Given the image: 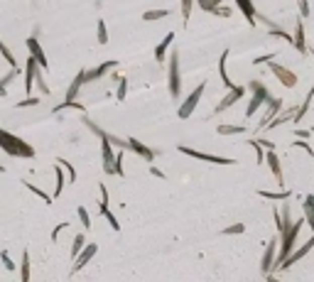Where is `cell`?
Wrapping results in <instances>:
<instances>
[{
    "mask_svg": "<svg viewBox=\"0 0 314 282\" xmlns=\"http://www.w3.org/2000/svg\"><path fill=\"white\" fill-rule=\"evenodd\" d=\"M295 148H302V150H307L309 155H312V148H309V145H307V143H304L302 137H299V140H295Z\"/></svg>",
    "mask_w": 314,
    "mask_h": 282,
    "instance_id": "55",
    "label": "cell"
},
{
    "mask_svg": "<svg viewBox=\"0 0 314 282\" xmlns=\"http://www.w3.org/2000/svg\"><path fill=\"white\" fill-rule=\"evenodd\" d=\"M162 18H169V10H167V8H160V10H148V13L143 15L145 22H155V20H162Z\"/></svg>",
    "mask_w": 314,
    "mask_h": 282,
    "instance_id": "31",
    "label": "cell"
},
{
    "mask_svg": "<svg viewBox=\"0 0 314 282\" xmlns=\"http://www.w3.org/2000/svg\"><path fill=\"white\" fill-rule=\"evenodd\" d=\"M270 35H273V37H282L285 42H292V39H295V37H290L285 30H280V27H270Z\"/></svg>",
    "mask_w": 314,
    "mask_h": 282,
    "instance_id": "47",
    "label": "cell"
},
{
    "mask_svg": "<svg viewBox=\"0 0 314 282\" xmlns=\"http://www.w3.org/2000/svg\"><path fill=\"white\" fill-rule=\"evenodd\" d=\"M216 132H219V135H243L245 128H243V125H226V123H223V125L216 128Z\"/></svg>",
    "mask_w": 314,
    "mask_h": 282,
    "instance_id": "32",
    "label": "cell"
},
{
    "mask_svg": "<svg viewBox=\"0 0 314 282\" xmlns=\"http://www.w3.org/2000/svg\"><path fill=\"white\" fill-rule=\"evenodd\" d=\"M312 248H314V236L309 238V241H304V245H299L297 250H292V253L287 255V260L282 263V270H287V267H292L297 260H302V258H304V255H307V253H309Z\"/></svg>",
    "mask_w": 314,
    "mask_h": 282,
    "instance_id": "14",
    "label": "cell"
},
{
    "mask_svg": "<svg viewBox=\"0 0 314 282\" xmlns=\"http://www.w3.org/2000/svg\"><path fill=\"white\" fill-rule=\"evenodd\" d=\"M20 280L30 282V250H22V270H20Z\"/></svg>",
    "mask_w": 314,
    "mask_h": 282,
    "instance_id": "27",
    "label": "cell"
},
{
    "mask_svg": "<svg viewBox=\"0 0 314 282\" xmlns=\"http://www.w3.org/2000/svg\"><path fill=\"white\" fill-rule=\"evenodd\" d=\"M84 245H86V236H84V233H76V236H74V245H72V258H76V255L84 250Z\"/></svg>",
    "mask_w": 314,
    "mask_h": 282,
    "instance_id": "34",
    "label": "cell"
},
{
    "mask_svg": "<svg viewBox=\"0 0 314 282\" xmlns=\"http://www.w3.org/2000/svg\"><path fill=\"white\" fill-rule=\"evenodd\" d=\"M236 8H238L240 13L245 15V20H248V25H250V27H256V25H258V10L253 8V0H236Z\"/></svg>",
    "mask_w": 314,
    "mask_h": 282,
    "instance_id": "17",
    "label": "cell"
},
{
    "mask_svg": "<svg viewBox=\"0 0 314 282\" xmlns=\"http://www.w3.org/2000/svg\"><path fill=\"white\" fill-rule=\"evenodd\" d=\"M96 253H98V245H96V243L84 245V250H81V253H79V255L74 258V265H72V275H74V272H79V270H81L84 265L89 263V260H91Z\"/></svg>",
    "mask_w": 314,
    "mask_h": 282,
    "instance_id": "12",
    "label": "cell"
},
{
    "mask_svg": "<svg viewBox=\"0 0 314 282\" xmlns=\"http://www.w3.org/2000/svg\"><path fill=\"white\" fill-rule=\"evenodd\" d=\"M101 140V157H103V172L115 174V155H113V143L106 137V132L98 137Z\"/></svg>",
    "mask_w": 314,
    "mask_h": 282,
    "instance_id": "7",
    "label": "cell"
},
{
    "mask_svg": "<svg viewBox=\"0 0 314 282\" xmlns=\"http://www.w3.org/2000/svg\"><path fill=\"white\" fill-rule=\"evenodd\" d=\"M39 98H35V96H30V98H25V101H20L18 108H30V106H37Z\"/></svg>",
    "mask_w": 314,
    "mask_h": 282,
    "instance_id": "51",
    "label": "cell"
},
{
    "mask_svg": "<svg viewBox=\"0 0 314 282\" xmlns=\"http://www.w3.org/2000/svg\"><path fill=\"white\" fill-rule=\"evenodd\" d=\"M248 89H250V101H248V108H245V118H250V115H256V111L258 108H263L265 103H270L273 101V96H270V91H268V86L263 84V81H250L248 84Z\"/></svg>",
    "mask_w": 314,
    "mask_h": 282,
    "instance_id": "3",
    "label": "cell"
},
{
    "mask_svg": "<svg viewBox=\"0 0 314 282\" xmlns=\"http://www.w3.org/2000/svg\"><path fill=\"white\" fill-rule=\"evenodd\" d=\"M221 3H223V0H197V5L202 8L204 13H214V10H216Z\"/></svg>",
    "mask_w": 314,
    "mask_h": 282,
    "instance_id": "36",
    "label": "cell"
},
{
    "mask_svg": "<svg viewBox=\"0 0 314 282\" xmlns=\"http://www.w3.org/2000/svg\"><path fill=\"white\" fill-rule=\"evenodd\" d=\"M98 211H101V214H103V216L108 219V224H111L113 231H120V224H118V219L113 216V211L108 208V204H98Z\"/></svg>",
    "mask_w": 314,
    "mask_h": 282,
    "instance_id": "28",
    "label": "cell"
},
{
    "mask_svg": "<svg viewBox=\"0 0 314 282\" xmlns=\"http://www.w3.org/2000/svg\"><path fill=\"white\" fill-rule=\"evenodd\" d=\"M275 56H277L275 52H273V54H265V56H256V64H270Z\"/></svg>",
    "mask_w": 314,
    "mask_h": 282,
    "instance_id": "53",
    "label": "cell"
},
{
    "mask_svg": "<svg viewBox=\"0 0 314 282\" xmlns=\"http://www.w3.org/2000/svg\"><path fill=\"white\" fill-rule=\"evenodd\" d=\"M304 224H307V219H304V214H302V219L290 226V231H287V233H282V236H280V245H277V258H275V265H273V272L282 270V263H285V260H287V255L295 250L297 236H299V231H302V226H304ZM273 272H270V275H273Z\"/></svg>",
    "mask_w": 314,
    "mask_h": 282,
    "instance_id": "2",
    "label": "cell"
},
{
    "mask_svg": "<svg viewBox=\"0 0 314 282\" xmlns=\"http://www.w3.org/2000/svg\"><path fill=\"white\" fill-rule=\"evenodd\" d=\"M54 174H56V184H54V196H59L64 191V167L56 162L54 165Z\"/></svg>",
    "mask_w": 314,
    "mask_h": 282,
    "instance_id": "30",
    "label": "cell"
},
{
    "mask_svg": "<svg viewBox=\"0 0 314 282\" xmlns=\"http://www.w3.org/2000/svg\"><path fill=\"white\" fill-rule=\"evenodd\" d=\"M270 72L275 74V79L285 86V89H292V86H297V74L295 72H290L287 66H282V64H277L275 59L270 61Z\"/></svg>",
    "mask_w": 314,
    "mask_h": 282,
    "instance_id": "8",
    "label": "cell"
},
{
    "mask_svg": "<svg viewBox=\"0 0 314 282\" xmlns=\"http://www.w3.org/2000/svg\"><path fill=\"white\" fill-rule=\"evenodd\" d=\"M211 15H219V18H231V8H223V3L211 13Z\"/></svg>",
    "mask_w": 314,
    "mask_h": 282,
    "instance_id": "52",
    "label": "cell"
},
{
    "mask_svg": "<svg viewBox=\"0 0 314 282\" xmlns=\"http://www.w3.org/2000/svg\"><path fill=\"white\" fill-rule=\"evenodd\" d=\"M98 44H108V25H106V20H98Z\"/></svg>",
    "mask_w": 314,
    "mask_h": 282,
    "instance_id": "35",
    "label": "cell"
},
{
    "mask_svg": "<svg viewBox=\"0 0 314 282\" xmlns=\"http://www.w3.org/2000/svg\"><path fill=\"white\" fill-rule=\"evenodd\" d=\"M312 101H314V86H312V89H309V94H307V98H304V103H302V106L297 108L295 118H292L295 123H299V120H302V118L307 115V111H309V106H312Z\"/></svg>",
    "mask_w": 314,
    "mask_h": 282,
    "instance_id": "24",
    "label": "cell"
},
{
    "mask_svg": "<svg viewBox=\"0 0 314 282\" xmlns=\"http://www.w3.org/2000/svg\"><path fill=\"white\" fill-rule=\"evenodd\" d=\"M297 137H304V140H307V137H309V132H307V130H297Z\"/></svg>",
    "mask_w": 314,
    "mask_h": 282,
    "instance_id": "59",
    "label": "cell"
},
{
    "mask_svg": "<svg viewBox=\"0 0 314 282\" xmlns=\"http://www.w3.org/2000/svg\"><path fill=\"white\" fill-rule=\"evenodd\" d=\"M243 231H245V224H233V226H228V228H223V236H238Z\"/></svg>",
    "mask_w": 314,
    "mask_h": 282,
    "instance_id": "44",
    "label": "cell"
},
{
    "mask_svg": "<svg viewBox=\"0 0 314 282\" xmlns=\"http://www.w3.org/2000/svg\"><path fill=\"white\" fill-rule=\"evenodd\" d=\"M84 84H86V69H81V72L74 76V81H72V86H69V91H67V101H76V96H79Z\"/></svg>",
    "mask_w": 314,
    "mask_h": 282,
    "instance_id": "21",
    "label": "cell"
},
{
    "mask_svg": "<svg viewBox=\"0 0 314 282\" xmlns=\"http://www.w3.org/2000/svg\"><path fill=\"white\" fill-rule=\"evenodd\" d=\"M248 145H253V148H256V162H258V165H263V162H265V152H263V145H260L258 140H250Z\"/></svg>",
    "mask_w": 314,
    "mask_h": 282,
    "instance_id": "43",
    "label": "cell"
},
{
    "mask_svg": "<svg viewBox=\"0 0 314 282\" xmlns=\"http://www.w3.org/2000/svg\"><path fill=\"white\" fill-rule=\"evenodd\" d=\"M297 5H299V15H302V18H309V13H312V10H309V0H297Z\"/></svg>",
    "mask_w": 314,
    "mask_h": 282,
    "instance_id": "48",
    "label": "cell"
},
{
    "mask_svg": "<svg viewBox=\"0 0 314 282\" xmlns=\"http://www.w3.org/2000/svg\"><path fill=\"white\" fill-rule=\"evenodd\" d=\"M0 150L10 157H20V160H32L35 157V148L30 143H25L22 137L13 135L5 128H0Z\"/></svg>",
    "mask_w": 314,
    "mask_h": 282,
    "instance_id": "1",
    "label": "cell"
},
{
    "mask_svg": "<svg viewBox=\"0 0 314 282\" xmlns=\"http://www.w3.org/2000/svg\"><path fill=\"white\" fill-rule=\"evenodd\" d=\"M258 196L270 199V201H287V199H290V191H268V189H260Z\"/></svg>",
    "mask_w": 314,
    "mask_h": 282,
    "instance_id": "25",
    "label": "cell"
},
{
    "mask_svg": "<svg viewBox=\"0 0 314 282\" xmlns=\"http://www.w3.org/2000/svg\"><path fill=\"white\" fill-rule=\"evenodd\" d=\"M27 52L37 59L39 69H49V61H47V54H44V49H42V44L37 42V37H27Z\"/></svg>",
    "mask_w": 314,
    "mask_h": 282,
    "instance_id": "11",
    "label": "cell"
},
{
    "mask_svg": "<svg viewBox=\"0 0 314 282\" xmlns=\"http://www.w3.org/2000/svg\"><path fill=\"white\" fill-rule=\"evenodd\" d=\"M0 172H5V167H3V165H0Z\"/></svg>",
    "mask_w": 314,
    "mask_h": 282,
    "instance_id": "61",
    "label": "cell"
},
{
    "mask_svg": "<svg viewBox=\"0 0 314 282\" xmlns=\"http://www.w3.org/2000/svg\"><path fill=\"white\" fill-rule=\"evenodd\" d=\"M304 199H307V201H309V204H314V194H307V196H304Z\"/></svg>",
    "mask_w": 314,
    "mask_h": 282,
    "instance_id": "60",
    "label": "cell"
},
{
    "mask_svg": "<svg viewBox=\"0 0 314 282\" xmlns=\"http://www.w3.org/2000/svg\"><path fill=\"white\" fill-rule=\"evenodd\" d=\"M265 162H268V167L273 172V177H275L277 184H285V174H282V165H280V157L275 155V150H270L265 155Z\"/></svg>",
    "mask_w": 314,
    "mask_h": 282,
    "instance_id": "16",
    "label": "cell"
},
{
    "mask_svg": "<svg viewBox=\"0 0 314 282\" xmlns=\"http://www.w3.org/2000/svg\"><path fill=\"white\" fill-rule=\"evenodd\" d=\"M22 184H25V187H27V189H30L32 194H37V196H39V199H42V201H44V204H52V201H54V196H49V194H47L44 189H39L37 184H30L27 179H22Z\"/></svg>",
    "mask_w": 314,
    "mask_h": 282,
    "instance_id": "26",
    "label": "cell"
},
{
    "mask_svg": "<svg viewBox=\"0 0 314 282\" xmlns=\"http://www.w3.org/2000/svg\"><path fill=\"white\" fill-rule=\"evenodd\" d=\"M0 54L5 56V61L10 64V69H18V59H15V54L10 52V47H8V44H5L3 39H0Z\"/></svg>",
    "mask_w": 314,
    "mask_h": 282,
    "instance_id": "29",
    "label": "cell"
},
{
    "mask_svg": "<svg viewBox=\"0 0 314 282\" xmlns=\"http://www.w3.org/2000/svg\"><path fill=\"white\" fill-rule=\"evenodd\" d=\"M61 108H76V111L86 113V106H81V103H76V101H64L61 106H54V113H59Z\"/></svg>",
    "mask_w": 314,
    "mask_h": 282,
    "instance_id": "40",
    "label": "cell"
},
{
    "mask_svg": "<svg viewBox=\"0 0 314 282\" xmlns=\"http://www.w3.org/2000/svg\"><path fill=\"white\" fill-rule=\"evenodd\" d=\"M37 59L32 54H27V64H25V91H27V96H30V91L35 89V76H37Z\"/></svg>",
    "mask_w": 314,
    "mask_h": 282,
    "instance_id": "13",
    "label": "cell"
},
{
    "mask_svg": "<svg viewBox=\"0 0 314 282\" xmlns=\"http://www.w3.org/2000/svg\"><path fill=\"white\" fill-rule=\"evenodd\" d=\"M42 72H44V69H37V76H35V84L39 86V91H42V94H49V86L44 84V76H42Z\"/></svg>",
    "mask_w": 314,
    "mask_h": 282,
    "instance_id": "45",
    "label": "cell"
},
{
    "mask_svg": "<svg viewBox=\"0 0 314 282\" xmlns=\"http://www.w3.org/2000/svg\"><path fill=\"white\" fill-rule=\"evenodd\" d=\"M243 96H245V89H243V86H233V89H231V91H228V94H226V96L221 98V101H219V106L214 108V113L219 115V113L228 111V108H231V106H233L236 101H240Z\"/></svg>",
    "mask_w": 314,
    "mask_h": 282,
    "instance_id": "10",
    "label": "cell"
},
{
    "mask_svg": "<svg viewBox=\"0 0 314 282\" xmlns=\"http://www.w3.org/2000/svg\"><path fill=\"white\" fill-rule=\"evenodd\" d=\"M277 245L280 241L273 238L268 248H265V253H263V260H260V272L265 275V277H270V272H273V265H275V258H277Z\"/></svg>",
    "mask_w": 314,
    "mask_h": 282,
    "instance_id": "9",
    "label": "cell"
},
{
    "mask_svg": "<svg viewBox=\"0 0 314 282\" xmlns=\"http://www.w3.org/2000/svg\"><path fill=\"white\" fill-rule=\"evenodd\" d=\"M76 214H79V221H81V226L89 231V228H91V216H89L86 206H79V211H76Z\"/></svg>",
    "mask_w": 314,
    "mask_h": 282,
    "instance_id": "39",
    "label": "cell"
},
{
    "mask_svg": "<svg viewBox=\"0 0 314 282\" xmlns=\"http://www.w3.org/2000/svg\"><path fill=\"white\" fill-rule=\"evenodd\" d=\"M204 89H206V84H199V86H197V89H194V91L184 98V103H182V106H179V111H177V115H179L182 120H186V118L194 113V108L199 106V101H202V96H204Z\"/></svg>",
    "mask_w": 314,
    "mask_h": 282,
    "instance_id": "6",
    "label": "cell"
},
{
    "mask_svg": "<svg viewBox=\"0 0 314 282\" xmlns=\"http://www.w3.org/2000/svg\"><path fill=\"white\" fill-rule=\"evenodd\" d=\"M192 10H194V0H182V18H184V22H189Z\"/></svg>",
    "mask_w": 314,
    "mask_h": 282,
    "instance_id": "42",
    "label": "cell"
},
{
    "mask_svg": "<svg viewBox=\"0 0 314 282\" xmlns=\"http://www.w3.org/2000/svg\"><path fill=\"white\" fill-rule=\"evenodd\" d=\"M56 162H59V165H61L64 169H67V172H69V184H74V182H76V169H74V165H72L69 160H64V157H59Z\"/></svg>",
    "mask_w": 314,
    "mask_h": 282,
    "instance_id": "38",
    "label": "cell"
},
{
    "mask_svg": "<svg viewBox=\"0 0 314 282\" xmlns=\"http://www.w3.org/2000/svg\"><path fill=\"white\" fill-rule=\"evenodd\" d=\"M258 143H260V145H265L268 150H273V148H275V143H270V140H265V137H260Z\"/></svg>",
    "mask_w": 314,
    "mask_h": 282,
    "instance_id": "57",
    "label": "cell"
},
{
    "mask_svg": "<svg viewBox=\"0 0 314 282\" xmlns=\"http://www.w3.org/2000/svg\"><path fill=\"white\" fill-rule=\"evenodd\" d=\"M150 174H152V177H157V179H165V172H160L157 167H150Z\"/></svg>",
    "mask_w": 314,
    "mask_h": 282,
    "instance_id": "56",
    "label": "cell"
},
{
    "mask_svg": "<svg viewBox=\"0 0 314 282\" xmlns=\"http://www.w3.org/2000/svg\"><path fill=\"white\" fill-rule=\"evenodd\" d=\"M67 226H69V221H64V224H56L54 226V231H52V241H59V236H61V231H64V228H67Z\"/></svg>",
    "mask_w": 314,
    "mask_h": 282,
    "instance_id": "49",
    "label": "cell"
},
{
    "mask_svg": "<svg viewBox=\"0 0 314 282\" xmlns=\"http://www.w3.org/2000/svg\"><path fill=\"white\" fill-rule=\"evenodd\" d=\"M113 66H118V61L115 59H111V61H103V64H98L96 69H91V72H86V81H98L101 76H106L108 72H111Z\"/></svg>",
    "mask_w": 314,
    "mask_h": 282,
    "instance_id": "20",
    "label": "cell"
},
{
    "mask_svg": "<svg viewBox=\"0 0 314 282\" xmlns=\"http://www.w3.org/2000/svg\"><path fill=\"white\" fill-rule=\"evenodd\" d=\"M167 86H169V96H172V98H179V96H182V72H179V54H177V52H172V56H169Z\"/></svg>",
    "mask_w": 314,
    "mask_h": 282,
    "instance_id": "4",
    "label": "cell"
},
{
    "mask_svg": "<svg viewBox=\"0 0 314 282\" xmlns=\"http://www.w3.org/2000/svg\"><path fill=\"white\" fill-rule=\"evenodd\" d=\"M118 101H125V96H128V79H118Z\"/></svg>",
    "mask_w": 314,
    "mask_h": 282,
    "instance_id": "41",
    "label": "cell"
},
{
    "mask_svg": "<svg viewBox=\"0 0 314 282\" xmlns=\"http://www.w3.org/2000/svg\"><path fill=\"white\" fill-rule=\"evenodd\" d=\"M101 204H108V189H106V184H101Z\"/></svg>",
    "mask_w": 314,
    "mask_h": 282,
    "instance_id": "54",
    "label": "cell"
},
{
    "mask_svg": "<svg viewBox=\"0 0 314 282\" xmlns=\"http://www.w3.org/2000/svg\"><path fill=\"white\" fill-rule=\"evenodd\" d=\"M226 61H228V49L219 56V74H221V81H223V86H226V91H231L236 84L231 81V76H228V72H226Z\"/></svg>",
    "mask_w": 314,
    "mask_h": 282,
    "instance_id": "23",
    "label": "cell"
},
{
    "mask_svg": "<svg viewBox=\"0 0 314 282\" xmlns=\"http://www.w3.org/2000/svg\"><path fill=\"white\" fill-rule=\"evenodd\" d=\"M128 150H133L135 155H140V157H143V160H148V162L155 160V152L150 150L148 145H143L140 140H135V137H128Z\"/></svg>",
    "mask_w": 314,
    "mask_h": 282,
    "instance_id": "19",
    "label": "cell"
},
{
    "mask_svg": "<svg viewBox=\"0 0 314 282\" xmlns=\"http://www.w3.org/2000/svg\"><path fill=\"white\" fill-rule=\"evenodd\" d=\"M115 174H118V177H123V174H125V172H123V152H118V155H115Z\"/></svg>",
    "mask_w": 314,
    "mask_h": 282,
    "instance_id": "50",
    "label": "cell"
},
{
    "mask_svg": "<svg viewBox=\"0 0 314 282\" xmlns=\"http://www.w3.org/2000/svg\"><path fill=\"white\" fill-rule=\"evenodd\" d=\"M268 106H270V108H268V113H265V115L260 118V123H258V132L265 130V125H268V123H270V120L275 118L277 113H280V108H282V101H280V98H273V101H270Z\"/></svg>",
    "mask_w": 314,
    "mask_h": 282,
    "instance_id": "18",
    "label": "cell"
},
{
    "mask_svg": "<svg viewBox=\"0 0 314 282\" xmlns=\"http://www.w3.org/2000/svg\"><path fill=\"white\" fill-rule=\"evenodd\" d=\"M0 260H3V267H5V270H13V267H15V263H13V258H10L8 250H0Z\"/></svg>",
    "mask_w": 314,
    "mask_h": 282,
    "instance_id": "46",
    "label": "cell"
},
{
    "mask_svg": "<svg viewBox=\"0 0 314 282\" xmlns=\"http://www.w3.org/2000/svg\"><path fill=\"white\" fill-rule=\"evenodd\" d=\"M290 118H295V115H290V113L280 115V113H277L275 118H273V120H270V123L265 125V130H273V128H277V125H282V123H285V120H290ZM265 130H263V132H265Z\"/></svg>",
    "mask_w": 314,
    "mask_h": 282,
    "instance_id": "37",
    "label": "cell"
},
{
    "mask_svg": "<svg viewBox=\"0 0 314 282\" xmlns=\"http://www.w3.org/2000/svg\"><path fill=\"white\" fill-rule=\"evenodd\" d=\"M177 150L186 155V157H194V160H202V162H214V165H236L233 157H219V155H209V152H199V150H192L186 145H177Z\"/></svg>",
    "mask_w": 314,
    "mask_h": 282,
    "instance_id": "5",
    "label": "cell"
},
{
    "mask_svg": "<svg viewBox=\"0 0 314 282\" xmlns=\"http://www.w3.org/2000/svg\"><path fill=\"white\" fill-rule=\"evenodd\" d=\"M292 44H295V49L299 54H307V39H304V22H302V15L297 18L295 22V35H292Z\"/></svg>",
    "mask_w": 314,
    "mask_h": 282,
    "instance_id": "15",
    "label": "cell"
},
{
    "mask_svg": "<svg viewBox=\"0 0 314 282\" xmlns=\"http://www.w3.org/2000/svg\"><path fill=\"white\" fill-rule=\"evenodd\" d=\"M302 214H304V219H307V226L314 231V204H309L307 199H304V204H302Z\"/></svg>",
    "mask_w": 314,
    "mask_h": 282,
    "instance_id": "33",
    "label": "cell"
},
{
    "mask_svg": "<svg viewBox=\"0 0 314 282\" xmlns=\"http://www.w3.org/2000/svg\"><path fill=\"white\" fill-rule=\"evenodd\" d=\"M5 86H8V84H3V81H0V98H5V96H8V89H5Z\"/></svg>",
    "mask_w": 314,
    "mask_h": 282,
    "instance_id": "58",
    "label": "cell"
},
{
    "mask_svg": "<svg viewBox=\"0 0 314 282\" xmlns=\"http://www.w3.org/2000/svg\"><path fill=\"white\" fill-rule=\"evenodd\" d=\"M172 42H174V32H167V37L162 39L157 47H155V61H160V64L165 61V59H167V49H169V44H172Z\"/></svg>",
    "mask_w": 314,
    "mask_h": 282,
    "instance_id": "22",
    "label": "cell"
}]
</instances>
